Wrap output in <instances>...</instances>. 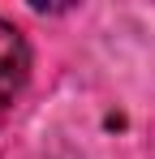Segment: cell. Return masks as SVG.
<instances>
[{"label": "cell", "mask_w": 155, "mask_h": 159, "mask_svg": "<svg viewBox=\"0 0 155 159\" xmlns=\"http://www.w3.org/2000/svg\"><path fill=\"white\" fill-rule=\"evenodd\" d=\"M26 82H30V43L9 17H0V133L17 99L26 95Z\"/></svg>", "instance_id": "1"}]
</instances>
